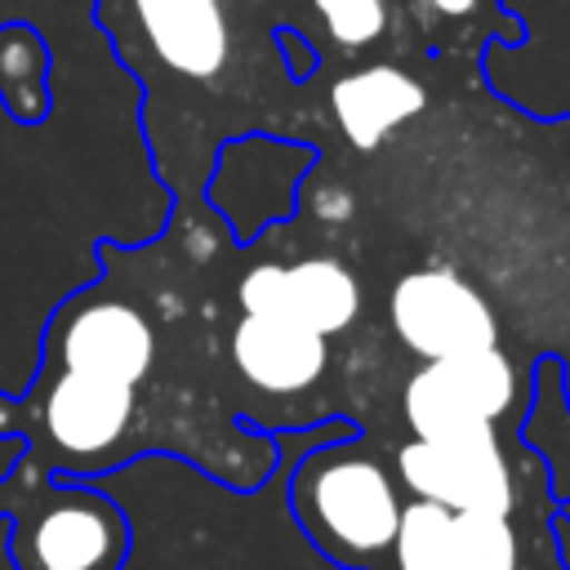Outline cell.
Segmentation results:
<instances>
[{
  "label": "cell",
  "mask_w": 570,
  "mask_h": 570,
  "mask_svg": "<svg viewBox=\"0 0 570 570\" xmlns=\"http://www.w3.org/2000/svg\"><path fill=\"white\" fill-rule=\"evenodd\" d=\"M401 481L356 432L307 450L289 472L298 530L343 570H379L401 525Z\"/></svg>",
  "instance_id": "cell-1"
},
{
  "label": "cell",
  "mask_w": 570,
  "mask_h": 570,
  "mask_svg": "<svg viewBox=\"0 0 570 570\" xmlns=\"http://www.w3.org/2000/svg\"><path fill=\"white\" fill-rule=\"evenodd\" d=\"M31 454L0 481L13 570H120L129 521L116 499L85 481H49Z\"/></svg>",
  "instance_id": "cell-2"
},
{
  "label": "cell",
  "mask_w": 570,
  "mask_h": 570,
  "mask_svg": "<svg viewBox=\"0 0 570 570\" xmlns=\"http://www.w3.org/2000/svg\"><path fill=\"white\" fill-rule=\"evenodd\" d=\"M40 365L80 370L120 387H142L156 365V325L116 285L76 289L49 316Z\"/></svg>",
  "instance_id": "cell-3"
},
{
  "label": "cell",
  "mask_w": 570,
  "mask_h": 570,
  "mask_svg": "<svg viewBox=\"0 0 570 570\" xmlns=\"http://www.w3.org/2000/svg\"><path fill=\"white\" fill-rule=\"evenodd\" d=\"M392 472L410 499H432L450 512L517 517L521 508L517 472L494 428L468 436H441V441L410 436L405 445H396Z\"/></svg>",
  "instance_id": "cell-4"
},
{
  "label": "cell",
  "mask_w": 570,
  "mask_h": 570,
  "mask_svg": "<svg viewBox=\"0 0 570 570\" xmlns=\"http://www.w3.org/2000/svg\"><path fill=\"white\" fill-rule=\"evenodd\" d=\"M512 405H517V365L499 347L423 361V370L410 374L401 396L405 423L423 441L485 432Z\"/></svg>",
  "instance_id": "cell-5"
},
{
  "label": "cell",
  "mask_w": 570,
  "mask_h": 570,
  "mask_svg": "<svg viewBox=\"0 0 570 570\" xmlns=\"http://www.w3.org/2000/svg\"><path fill=\"white\" fill-rule=\"evenodd\" d=\"M387 316H392L396 338L414 356H423V361L499 347L494 307L454 267H419V272H405L392 285Z\"/></svg>",
  "instance_id": "cell-6"
},
{
  "label": "cell",
  "mask_w": 570,
  "mask_h": 570,
  "mask_svg": "<svg viewBox=\"0 0 570 570\" xmlns=\"http://www.w3.org/2000/svg\"><path fill=\"white\" fill-rule=\"evenodd\" d=\"M240 312L249 316H285L312 325L316 334H338L361 312V285L338 258H303V263H258L240 276Z\"/></svg>",
  "instance_id": "cell-7"
},
{
  "label": "cell",
  "mask_w": 570,
  "mask_h": 570,
  "mask_svg": "<svg viewBox=\"0 0 570 570\" xmlns=\"http://www.w3.org/2000/svg\"><path fill=\"white\" fill-rule=\"evenodd\" d=\"M232 365L258 392L294 396L321 383L330 365L325 334L285 316H240L232 330Z\"/></svg>",
  "instance_id": "cell-8"
},
{
  "label": "cell",
  "mask_w": 570,
  "mask_h": 570,
  "mask_svg": "<svg viewBox=\"0 0 570 570\" xmlns=\"http://www.w3.org/2000/svg\"><path fill=\"white\" fill-rule=\"evenodd\" d=\"M330 102H334V120L347 134V142L356 151H370L387 138V129H396L401 120H410L428 107V89L414 76H405L401 67L374 62V67L343 76L330 89Z\"/></svg>",
  "instance_id": "cell-9"
},
{
  "label": "cell",
  "mask_w": 570,
  "mask_h": 570,
  "mask_svg": "<svg viewBox=\"0 0 570 570\" xmlns=\"http://www.w3.org/2000/svg\"><path fill=\"white\" fill-rule=\"evenodd\" d=\"M53 53L31 22H0V107L18 125H40L53 107L49 98Z\"/></svg>",
  "instance_id": "cell-10"
},
{
  "label": "cell",
  "mask_w": 570,
  "mask_h": 570,
  "mask_svg": "<svg viewBox=\"0 0 570 570\" xmlns=\"http://www.w3.org/2000/svg\"><path fill=\"white\" fill-rule=\"evenodd\" d=\"M379 570H459L454 566V512L432 499H405L396 539Z\"/></svg>",
  "instance_id": "cell-11"
},
{
  "label": "cell",
  "mask_w": 570,
  "mask_h": 570,
  "mask_svg": "<svg viewBox=\"0 0 570 570\" xmlns=\"http://www.w3.org/2000/svg\"><path fill=\"white\" fill-rule=\"evenodd\" d=\"M325 36L338 53H361L387 36L392 0H312Z\"/></svg>",
  "instance_id": "cell-12"
},
{
  "label": "cell",
  "mask_w": 570,
  "mask_h": 570,
  "mask_svg": "<svg viewBox=\"0 0 570 570\" xmlns=\"http://www.w3.org/2000/svg\"><path fill=\"white\" fill-rule=\"evenodd\" d=\"M419 22H499L512 40H521V22L499 9V0H405Z\"/></svg>",
  "instance_id": "cell-13"
}]
</instances>
